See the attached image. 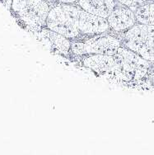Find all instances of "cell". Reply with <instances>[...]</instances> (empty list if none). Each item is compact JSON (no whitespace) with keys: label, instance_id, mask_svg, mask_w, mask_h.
Instances as JSON below:
<instances>
[{"label":"cell","instance_id":"obj_1","mask_svg":"<svg viewBox=\"0 0 154 155\" xmlns=\"http://www.w3.org/2000/svg\"><path fill=\"white\" fill-rule=\"evenodd\" d=\"M46 27L71 41H83L110 30L106 18L87 12L77 3H59L51 7Z\"/></svg>","mask_w":154,"mask_h":155},{"label":"cell","instance_id":"obj_2","mask_svg":"<svg viewBox=\"0 0 154 155\" xmlns=\"http://www.w3.org/2000/svg\"><path fill=\"white\" fill-rule=\"evenodd\" d=\"M51 6L45 0H12L11 11L25 28L38 32L46 27Z\"/></svg>","mask_w":154,"mask_h":155},{"label":"cell","instance_id":"obj_3","mask_svg":"<svg viewBox=\"0 0 154 155\" xmlns=\"http://www.w3.org/2000/svg\"><path fill=\"white\" fill-rule=\"evenodd\" d=\"M121 43L146 60L154 62L153 25L137 22L123 33Z\"/></svg>","mask_w":154,"mask_h":155},{"label":"cell","instance_id":"obj_4","mask_svg":"<svg viewBox=\"0 0 154 155\" xmlns=\"http://www.w3.org/2000/svg\"><path fill=\"white\" fill-rule=\"evenodd\" d=\"M114 55L118 64L117 78L128 82L143 78L147 74L152 63L125 46H120Z\"/></svg>","mask_w":154,"mask_h":155},{"label":"cell","instance_id":"obj_5","mask_svg":"<svg viewBox=\"0 0 154 155\" xmlns=\"http://www.w3.org/2000/svg\"><path fill=\"white\" fill-rule=\"evenodd\" d=\"M122 46L121 40L110 34H100L84 40L72 41L71 52L75 55L83 54H107L114 55Z\"/></svg>","mask_w":154,"mask_h":155},{"label":"cell","instance_id":"obj_6","mask_svg":"<svg viewBox=\"0 0 154 155\" xmlns=\"http://www.w3.org/2000/svg\"><path fill=\"white\" fill-rule=\"evenodd\" d=\"M79 56L82 57V64L83 66L98 74L117 78L118 64L115 55L91 54Z\"/></svg>","mask_w":154,"mask_h":155},{"label":"cell","instance_id":"obj_7","mask_svg":"<svg viewBox=\"0 0 154 155\" xmlns=\"http://www.w3.org/2000/svg\"><path fill=\"white\" fill-rule=\"evenodd\" d=\"M106 19L110 30L116 33L125 32L138 22L134 11L120 3Z\"/></svg>","mask_w":154,"mask_h":155},{"label":"cell","instance_id":"obj_8","mask_svg":"<svg viewBox=\"0 0 154 155\" xmlns=\"http://www.w3.org/2000/svg\"><path fill=\"white\" fill-rule=\"evenodd\" d=\"M36 33L41 39L50 51L54 54L63 56H69L72 54V41L69 39L66 38L65 36L47 27H44Z\"/></svg>","mask_w":154,"mask_h":155},{"label":"cell","instance_id":"obj_9","mask_svg":"<svg viewBox=\"0 0 154 155\" xmlns=\"http://www.w3.org/2000/svg\"><path fill=\"white\" fill-rule=\"evenodd\" d=\"M118 3L117 0H78L77 4L87 12L107 18Z\"/></svg>","mask_w":154,"mask_h":155},{"label":"cell","instance_id":"obj_10","mask_svg":"<svg viewBox=\"0 0 154 155\" xmlns=\"http://www.w3.org/2000/svg\"><path fill=\"white\" fill-rule=\"evenodd\" d=\"M134 12L139 23L154 26V0L139 7Z\"/></svg>","mask_w":154,"mask_h":155},{"label":"cell","instance_id":"obj_11","mask_svg":"<svg viewBox=\"0 0 154 155\" xmlns=\"http://www.w3.org/2000/svg\"><path fill=\"white\" fill-rule=\"evenodd\" d=\"M117 1L120 3L129 7L132 10L135 11L139 7L142 6V5L150 2L152 0H117Z\"/></svg>","mask_w":154,"mask_h":155},{"label":"cell","instance_id":"obj_12","mask_svg":"<svg viewBox=\"0 0 154 155\" xmlns=\"http://www.w3.org/2000/svg\"><path fill=\"white\" fill-rule=\"evenodd\" d=\"M12 0H0V2L3 3L4 6L8 9H11V4H12Z\"/></svg>","mask_w":154,"mask_h":155},{"label":"cell","instance_id":"obj_13","mask_svg":"<svg viewBox=\"0 0 154 155\" xmlns=\"http://www.w3.org/2000/svg\"><path fill=\"white\" fill-rule=\"evenodd\" d=\"M78 0H58V4L59 3H77Z\"/></svg>","mask_w":154,"mask_h":155},{"label":"cell","instance_id":"obj_14","mask_svg":"<svg viewBox=\"0 0 154 155\" xmlns=\"http://www.w3.org/2000/svg\"><path fill=\"white\" fill-rule=\"evenodd\" d=\"M45 1L48 2L50 4H54V5L58 4V0H45Z\"/></svg>","mask_w":154,"mask_h":155},{"label":"cell","instance_id":"obj_15","mask_svg":"<svg viewBox=\"0 0 154 155\" xmlns=\"http://www.w3.org/2000/svg\"><path fill=\"white\" fill-rule=\"evenodd\" d=\"M153 63H154V62H153Z\"/></svg>","mask_w":154,"mask_h":155}]
</instances>
